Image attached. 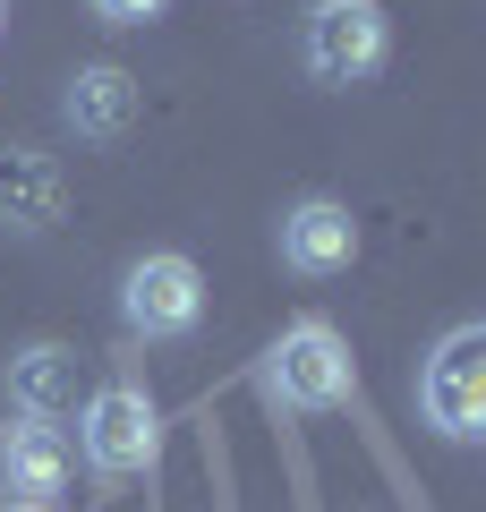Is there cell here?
I'll return each mask as SVG.
<instances>
[{"label":"cell","instance_id":"ba28073f","mask_svg":"<svg viewBox=\"0 0 486 512\" xmlns=\"http://www.w3.org/2000/svg\"><path fill=\"white\" fill-rule=\"evenodd\" d=\"M9 402L18 419H77V350L69 342H26L9 350Z\"/></svg>","mask_w":486,"mask_h":512},{"label":"cell","instance_id":"30bf717a","mask_svg":"<svg viewBox=\"0 0 486 512\" xmlns=\"http://www.w3.org/2000/svg\"><path fill=\"white\" fill-rule=\"evenodd\" d=\"M60 111H69V128L86 137V146H111V137H128V120H137V77L111 69V60H94V69L69 77Z\"/></svg>","mask_w":486,"mask_h":512},{"label":"cell","instance_id":"7a4b0ae2","mask_svg":"<svg viewBox=\"0 0 486 512\" xmlns=\"http://www.w3.org/2000/svg\"><path fill=\"white\" fill-rule=\"evenodd\" d=\"M77 453H86L94 478H154L162 461V410L137 376H111L86 393L77 410Z\"/></svg>","mask_w":486,"mask_h":512},{"label":"cell","instance_id":"52a82bcc","mask_svg":"<svg viewBox=\"0 0 486 512\" xmlns=\"http://www.w3.org/2000/svg\"><path fill=\"white\" fill-rule=\"evenodd\" d=\"M69 470H77V444L60 436L52 419L0 427V478H9V495H18V504H52V495L69 487Z\"/></svg>","mask_w":486,"mask_h":512},{"label":"cell","instance_id":"4fadbf2b","mask_svg":"<svg viewBox=\"0 0 486 512\" xmlns=\"http://www.w3.org/2000/svg\"><path fill=\"white\" fill-rule=\"evenodd\" d=\"M0 26H9V0H0Z\"/></svg>","mask_w":486,"mask_h":512},{"label":"cell","instance_id":"3957f363","mask_svg":"<svg viewBox=\"0 0 486 512\" xmlns=\"http://www.w3.org/2000/svg\"><path fill=\"white\" fill-rule=\"evenodd\" d=\"M299 60L316 86H367L393 60V18L384 0H316L299 26Z\"/></svg>","mask_w":486,"mask_h":512},{"label":"cell","instance_id":"7c38bea8","mask_svg":"<svg viewBox=\"0 0 486 512\" xmlns=\"http://www.w3.org/2000/svg\"><path fill=\"white\" fill-rule=\"evenodd\" d=\"M0 512H52V504H18V495H0Z\"/></svg>","mask_w":486,"mask_h":512},{"label":"cell","instance_id":"277c9868","mask_svg":"<svg viewBox=\"0 0 486 512\" xmlns=\"http://www.w3.org/2000/svg\"><path fill=\"white\" fill-rule=\"evenodd\" d=\"M418 410L444 444L486 436V325H452L418 367Z\"/></svg>","mask_w":486,"mask_h":512},{"label":"cell","instance_id":"8992f818","mask_svg":"<svg viewBox=\"0 0 486 512\" xmlns=\"http://www.w3.org/2000/svg\"><path fill=\"white\" fill-rule=\"evenodd\" d=\"M273 248H282V265L299 282H333L359 265V214L342 197H299L282 214V231H273Z\"/></svg>","mask_w":486,"mask_h":512},{"label":"cell","instance_id":"6da1fadb","mask_svg":"<svg viewBox=\"0 0 486 512\" xmlns=\"http://www.w3.org/2000/svg\"><path fill=\"white\" fill-rule=\"evenodd\" d=\"M256 393H265L273 410H342L350 393H359V359H350V342L324 316H299V325L273 333V350L256 359Z\"/></svg>","mask_w":486,"mask_h":512},{"label":"cell","instance_id":"8fae6325","mask_svg":"<svg viewBox=\"0 0 486 512\" xmlns=\"http://www.w3.org/2000/svg\"><path fill=\"white\" fill-rule=\"evenodd\" d=\"M162 9H171V0H94V18H103V26H154Z\"/></svg>","mask_w":486,"mask_h":512},{"label":"cell","instance_id":"9c48e42d","mask_svg":"<svg viewBox=\"0 0 486 512\" xmlns=\"http://www.w3.org/2000/svg\"><path fill=\"white\" fill-rule=\"evenodd\" d=\"M60 214H69V180H60L52 154H35V146L0 154V222L35 239V231H52Z\"/></svg>","mask_w":486,"mask_h":512},{"label":"cell","instance_id":"5b68a950","mask_svg":"<svg viewBox=\"0 0 486 512\" xmlns=\"http://www.w3.org/2000/svg\"><path fill=\"white\" fill-rule=\"evenodd\" d=\"M120 325L137 333V342H180V333L205 325V274H197V256L180 248H154L137 256L120 274Z\"/></svg>","mask_w":486,"mask_h":512}]
</instances>
